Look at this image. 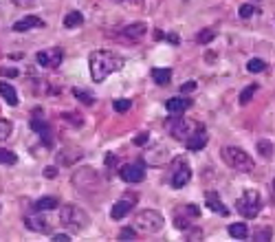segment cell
<instances>
[{
	"label": "cell",
	"mask_w": 275,
	"mask_h": 242,
	"mask_svg": "<svg viewBox=\"0 0 275 242\" xmlns=\"http://www.w3.org/2000/svg\"><path fill=\"white\" fill-rule=\"evenodd\" d=\"M88 66H91V77L93 82H103L108 75L119 70L123 66V60L119 55L110 53V51H93L88 58Z\"/></svg>",
	"instance_id": "6da1fadb"
},
{
	"label": "cell",
	"mask_w": 275,
	"mask_h": 242,
	"mask_svg": "<svg viewBox=\"0 0 275 242\" xmlns=\"http://www.w3.org/2000/svg\"><path fill=\"white\" fill-rule=\"evenodd\" d=\"M60 220L69 231H84L91 225V216L77 205H64L60 209Z\"/></svg>",
	"instance_id": "7a4b0ae2"
},
{
	"label": "cell",
	"mask_w": 275,
	"mask_h": 242,
	"mask_svg": "<svg viewBox=\"0 0 275 242\" xmlns=\"http://www.w3.org/2000/svg\"><path fill=\"white\" fill-rule=\"evenodd\" d=\"M220 156L222 161H225L227 165H229L231 170H236V172H251L253 170V159H251L249 154H246L244 150L236 148V145H225V148L220 150Z\"/></svg>",
	"instance_id": "3957f363"
},
{
	"label": "cell",
	"mask_w": 275,
	"mask_h": 242,
	"mask_svg": "<svg viewBox=\"0 0 275 242\" xmlns=\"http://www.w3.org/2000/svg\"><path fill=\"white\" fill-rule=\"evenodd\" d=\"M132 225H135L137 231H143V234H159L165 227V218L156 209H143L135 213V222Z\"/></svg>",
	"instance_id": "277c9868"
},
{
	"label": "cell",
	"mask_w": 275,
	"mask_h": 242,
	"mask_svg": "<svg viewBox=\"0 0 275 242\" xmlns=\"http://www.w3.org/2000/svg\"><path fill=\"white\" fill-rule=\"evenodd\" d=\"M165 128H168V132H170V137L172 139H176V141H187L189 137L194 135L196 130H201V123H196V121H189V119H183V115H176V117H170L168 121H165Z\"/></svg>",
	"instance_id": "5b68a950"
},
{
	"label": "cell",
	"mask_w": 275,
	"mask_h": 242,
	"mask_svg": "<svg viewBox=\"0 0 275 242\" xmlns=\"http://www.w3.org/2000/svg\"><path fill=\"white\" fill-rule=\"evenodd\" d=\"M236 209L238 213H242L244 218H255L262 209V198H260L258 192H244L242 196L236 203Z\"/></svg>",
	"instance_id": "8992f818"
},
{
	"label": "cell",
	"mask_w": 275,
	"mask_h": 242,
	"mask_svg": "<svg viewBox=\"0 0 275 242\" xmlns=\"http://www.w3.org/2000/svg\"><path fill=\"white\" fill-rule=\"evenodd\" d=\"M189 178H192V168H189V163L183 159V156H176V159L172 161V176H170V185L176 189L185 187V185L189 183Z\"/></svg>",
	"instance_id": "52a82bcc"
},
{
	"label": "cell",
	"mask_w": 275,
	"mask_h": 242,
	"mask_svg": "<svg viewBox=\"0 0 275 242\" xmlns=\"http://www.w3.org/2000/svg\"><path fill=\"white\" fill-rule=\"evenodd\" d=\"M73 183L77 189L82 192H95L99 187V174L91 168H84V170H77L73 176Z\"/></svg>",
	"instance_id": "ba28073f"
},
{
	"label": "cell",
	"mask_w": 275,
	"mask_h": 242,
	"mask_svg": "<svg viewBox=\"0 0 275 242\" xmlns=\"http://www.w3.org/2000/svg\"><path fill=\"white\" fill-rule=\"evenodd\" d=\"M198 216H201V209L196 205H178L174 209V225L178 229H189L192 220H196Z\"/></svg>",
	"instance_id": "9c48e42d"
},
{
	"label": "cell",
	"mask_w": 275,
	"mask_h": 242,
	"mask_svg": "<svg viewBox=\"0 0 275 242\" xmlns=\"http://www.w3.org/2000/svg\"><path fill=\"white\" fill-rule=\"evenodd\" d=\"M137 201H139V198H137V194H123L121 201H117L115 205H112L110 218H112V220H121L123 216H128V213L135 209Z\"/></svg>",
	"instance_id": "30bf717a"
},
{
	"label": "cell",
	"mask_w": 275,
	"mask_h": 242,
	"mask_svg": "<svg viewBox=\"0 0 275 242\" xmlns=\"http://www.w3.org/2000/svg\"><path fill=\"white\" fill-rule=\"evenodd\" d=\"M62 58H64V51L60 46H53V49H44L37 53V64L44 69H58L62 64Z\"/></svg>",
	"instance_id": "8fae6325"
},
{
	"label": "cell",
	"mask_w": 275,
	"mask_h": 242,
	"mask_svg": "<svg viewBox=\"0 0 275 242\" xmlns=\"http://www.w3.org/2000/svg\"><path fill=\"white\" fill-rule=\"evenodd\" d=\"M119 176L126 183H141L145 178V168L143 163H128L119 170Z\"/></svg>",
	"instance_id": "7c38bea8"
},
{
	"label": "cell",
	"mask_w": 275,
	"mask_h": 242,
	"mask_svg": "<svg viewBox=\"0 0 275 242\" xmlns=\"http://www.w3.org/2000/svg\"><path fill=\"white\" fill-rule=\"evenodd\" d=\"M25 225L29 227L31 231H35V234H51L49 220H46L44 216H40V213H31V216H25Z\"/></svg>",
	"instance_id": "4fadbf2b"
},
{
	"label": "cell",
	"mask_w": 275,
	"mask_h": 242,
	"mask_svg": "<svg viewBox=\"0 0 275 242\" xmlns=\"http://www.w3.org/2000/svg\"><path fill=\"white\" fill-rule=\"evenodd\" d=\"M205 207L207 209H211V211H216L218 216H229V209H227V205H222V201L218 198V194L216 192H207L205 194Z\"/></svg>",
	"instance_id": "5bb4252c"
},
{
	"label": "cell",
	"mask_w": 275,
	"mask_h": 242,
	"mask_svg": "<svg viewBox=\"0 0 275 242\" xmlns=\"http://www.w3.org/2000/svg\"><path fill=\"white\" fill-rule=\"evenodd\" d=\"M185 145H187L189 150H203V148H205V145H207V130H205V126H203L201 130L194 132V135L185 141Z\"/></svg>",
	"instance_id": "9a60e30c"
},
{
	"label": "cell",
	"mask_w": 275,
	"mask_h": 242,
	"mask_svg": "<svg viewBox=\"0 0 275 242\" xmlns=\"http://www.w3.org/2000/svg\"><path fill=\"white\" fill-rule=\"evenodd\" d=\"M44 27V20H40L37 16H27L22 20H18L13 25V31H29V29H42Z\"/></svg>",
	"instance_id": "2e32d148"
},
{
	"label": "cell",
	"mask_w": 275,
	"mask_h": 242,
	"mask_svg": "<svg viewBox=\"0 0 275 242\" xmlns=\"http://www.w3.org/2000/svg\"><path fill=\"white\" fill-rule=\"evenodd\" d=\"M187 106H189V102L185 97H172V99H168V104H165V108H168V112L170 115H183L185 110H187Z\"/></svg>",
	"instance_id": "e0dca14e"
},
{
	"label": "cell",
	"mask_w": 275,
	"mask_h": 242,
	"mask_svg": "<svg viewBox=\"0 0 275 242\" xmlns=\"http://www.w3.org/2000/svg\"><path fill=\"white\" fill-rule=\"evenodd\" d=\"M31 128L37 132V135L42 137V143H44V148H51V130H49V126H46L44 121H40V119H33L31 121Z\"/></svg>",
	"instance_id": "ac0fdd59"
},
{
	"label": "cell",
	"mask_w": 275,
	"mask_h": 242,
	"mask_svg": "<svg viewBox=\"0 0 275 242\" xmlns=\"http://www.w3.org/2000/svg\"><path fill=\"white\" fill-rule=\"evenodd\" d=\"M0 95H2V99L9 104V106H16L18 104V93H16V88H13L11 84L0 82Z\"/></svg>",
	"instance_id": "d6986e66"
},
{
	"label": "cell",
	"mask_w": 275,
	"mask_h": 242,
	"mask_svg": "<svg viewBox=\"0 0 275 242\" xmlns=\"http://www.w3.org/2000/svg\"><path fill=\"white\" fill-rule=\"evenodd\" d=\"M79 159H82V152L79 150H73V152L64 150V152H60L58 154V163L60 165H73L75 161H79Z\"/></svg>",
	"instance_id": "ffe728a7"
},
{
	"label": "cell",
	"mask_w": 275,
	"mask_h": 242,
	"mask_svg": "<svg viewBox=\"0 0 275 242\" xmlns=\"http://www.w3.org/2000/svg\"><path fill=\"white\" fill-rule=\"evenodd\" d=\"M152 79L159 86H165V84H170V79H172V70L170 69H152Z\"/></svg>",
	"instance_id": "44dd1931"
},
{
	"label": "cell",
	"mask_w": 275,
	"mask_h": 242,
	"mask_svg": "<svg viewBox=\"0 0 275 242\" xmlns=\"http://www.w3.org/2000/svg\"><path fill=\"white\" fill-rule=\"evenodd\" d=\"M145 31H148V27L143 25V22H137V25H130V27H126L123 29V35H128V37H143L145 35Z\"/></svg>",
	"instance_id": "7402d4cb"
},
{
	"label": "cell",
	"mask_w": 275,
	"mask_h": 242,
	"mask_svg": "<svg viewBox=\"0 0 275 242\" xmlns=\"http://www.w3.org/2000/svg\"><path fill=\"white\" fill-rule=\"evenodd\" d=\"M229 236L236 240H244L249 236V229H246L244 222H234V225H229Z\"/></svg>",
	"instance_id": "603a6c76"
},
{
	"label": "cell",
	"mask_w": 275,
	"mask_h": 242,
	"mask_svg": "<svg viewBox=\"0 0 275 242\" xmlns=\"http://www.w3.org/2000/svg\"><path fill=\"white\" fill-rule=\"evenodd\" d=\"M82 22H84L82 11H70L69 16L64 18V27H66V29H77V27H82Z\"/></svg>",
	"instance_id": "cb8c5ba5"
},
{
	"label": "cell",
	"mask_w": 275,
	"mask_h": 242,
	"mask_svg": "<svg viewBox=\"0 0 275 242\" xmlns=\"http://www.w3.org/2000/svg\"><path fill=\"white\" fill-rule=\"evenodd\" d=\"M60 203H58V198L55 196H44V198H40V201H35V209L37 211H49V209H55Z\"/></svg>",
	"instance_id": "d4e9b609"
},
{
	"label": "cell",
	"mask_w": 275,
	"mask_h": 242,
	"mask_svg": "<svg viewBox=\"0 0 275 242\" xmlns=\"http://www.w3.org/2000/svg\"><path fill=\"white\" fill-rule=\"evenodd\" d=\"M255 148H258V154L267 156V159L273 154V143H271V141H267V139L258 141V143H255Z\"/></svg>",
	"instance_id": "484cf974"
},
{
	"label": "cell",
	"mask_w": 275,
	"mask_h": 242,
	"mask_svg": "<svg viewBox=\"0 0 275 242\" xmlns=\"http://www.w3.org/2000/svg\"><path fill=\"white\" fill-rule=\"evenodd\" d=\"M73 95H75V99H79V102L86 104V106H93V104H95L93 95H88L86 91H82V88H73Z\"/></svg>",
	"instance_id": "4316f807"
},
{
	"label": "cell",
	"mask_w": 275,
	"mask_h": 242,
	"mask_svg": "<svg viewBox=\"0 0 275 242\" xmlns=\"http://www.w3.org/2000/svg\"><path fill=\"white\" fill-rule=\"evenodd\" d=\"M112 108H115V112H119V115H123V112H128V110L132 108V102H130V99H115Z\"/></svg>",
	"instance_id": "83f0119b"
},
{
	"label": "cell",
	"mask_w": 275,
	"mask_h": 242,
	"mask_svg": "<svg viewBox=\"0 0 275 242\" xmlns=\"http://www.w3.org/2000/svg\"><path fill=\"white\" fill-rule=\"evenodd\" d=\"M255 91H258V84H251V86H246L244 91L240 93V104H242V106H244V104H249L251 97L255 95Z\"/></svg>",
	"instance_id": "f1b7e54d"
},
{
	"label": "cell",
	"mask_w": 275,
	"mask_h": 242,
	"mask_svg": "<svg viewBox=\"0 0 275 242\" xmlns=\"http://www.w3.org/2000/svg\"><path fill=\"white\" fill-rule=\"evenodd\" d=\"M18 161V156L9 150H2L0 148V165H13Z\"/></svg>",
	"instance_id": "f546056e"
},
{
	"label": "cell",
	"mask_w": 275,
	"mask_h": 242,
	"mask_svg": "<svg viewBox=\"0 0 275 242\" xmlns=\"http://www.w3.org/2000/svg\"><path fill=\"white\" fill-rule=\"evenodd\" d=\"M11 123L9 121H4V119H0V141H7L9 137H11Z\"/></svg>",
	"instance_id": "4dcf8cb0"
},
{
	"label": "cell",
	"mask_w": 275,
	"mask_h": 242,
	"mask_svg": "<svg viewBox=\"0 0 275 242\" xmlns=\"http://www.w3.org/2000/svg\"><path fill=\"white\" fill-rule=\"evenodd\" d=\"M246 69H249V73H260V70H264V69H267V64H264L262 60H249Z\"/></svg>",
	"instance_id": "1f68e13d"
},
{
	"label": "cell",
	"mask_w": 275,
	"mask_h": 242,
	"mask_svg": "<svg viewBox=\"0 0 275 242\" xmlns=\"http://www.w3.org/2000/svg\"><path fill=\"white\" fill-rule=\"evenodd\" d=\"M214 35H216V33L211 31V29H205V31H201V33H198V35H196V40H198V44H207V42H211V40H214Z\"/></svg>",
	"instance_id": "d6a6232c"
},
{
	"label": "cell",
	"mask_w": 275,
	"mask_h": 242,
	"mask_svg": "<svg viewBox=\"0 0 275 242\" xmlns=\"http://www.w3.org/2000/svg\"><path fill=\"white\" fill-rule=\"evenodd\" d=\"M255 11H258V9H255L253 4H242V7H240V18H251Z\"/></svg>",
	"instance_id": "836d02e7"
},
{
	"label": "cell",
	"mask_w": 275,
	"mask_h": 242,
	"mask_svg": "<svg viewBox=\"0 0 275 242\" xmlns=\"http://www.w3.org/2000/svg\"><path fill=\"white\" fill-rule=\"evenodd\" d=\"M148 141H150V135H148V132H141V135H137L135 139H132V143L139 145V148H141V145H145Z\"/></svg>",
	"instance_id": "e575fe53"
},
{
	"label": "cell",
	"mask_w": 275,
	"mask_h": 242,
	"mask_svg": "<svg viewBox=\"0 0 275 242\" xmlns=\"http://www.w3.org/2000/svg\"><path fill=\"white\" fill-rule=\"evenodd\" d=\"M137 238V234L130 229V227H126V229H121V234H119V240H135Z\"/></svg>",
	"instance_id": "d590c367"
},
{
	"label": "cell",
	"mask_w": 275,
	"mask_h": 242,
	"mask_svg": "<svg viewBox=\"0 0 275 242\" xmlns=\"http://www.w3.org/2000/svg\"><path fill=\"white\" fill-rule=\"evenodd\" d=\"M255 240H271V229L269 227L260 229V234H255Z\"/></svg>",
	"instance_id": "8d00e7d4"
},
{
	"label": "cell",
	"mask_w": 275,
	"mask_h": 242,
	"mask_svg": "<svg viewBox=\"0 0 275 242\" xmlns=\"http://www.w3.org/2000/svg\"><path fill=\"white\" fill-rule=\"evenodd\" d=\"M203 234L201 229H187V240H201Z\"/></svg>",
	"instance_id": "74e56055"
},
{
	"label": "cell",
	"mask_w": 275,
	"mask_h": 242,
	"mask_svg": "<svg viewBox=\"0 0 275 242\" xmlns=\"http://www.w3.org/2000/svg\"><path fill=\"white\" fill-rule=\"evenodd\" d=\"M44 176H46V178H55V176H58V168H53V165L44 168Z\"/></svg>",
	"instance_id": "f35d334b"
},
{
	"label": "cell",
	"mask_w": 275,
	"mask_h": 242,
	"mask_svg": "<svg viewBox=\"0 0 275 242\" xmlns=\"http://www.w3.org/2000/svg\"><path fill=\"white\" fill-rule=\"evenodd\" d=\"M0 75H2V77H16L18 70L16 69H0Z\"/></svg>",
	"instance_id": "ab89813d"
},
{
	"label": "cell",
	"mask_w": 275,
	"mask_h": 242,
	"mask_svg": "<svg viewBox=\"0 0 275 242\" xmlns=\"http://www.w3.org/2000/svg\"><path fill=\"white\" fill-rule=\"evenodd\" d=\"M194 88H196V82H185L181 86V93H192Z\"/></svg>",
	"instance_id": "60d3db41"
},
{
	"label": "cell",
	"mask_w": 275,
	"mask_h": 242,
	"mask_svg": "<svg viewBox=\"0 0 275 242\" xmlns=\"http://www.w3.org/2000/svg\"><path fill=\"white\" fill-rule=\"evenodd\" d=\"M51 240H53V242H69L70 236H69V234H58V236H53Z\"/></svg>",
	"instance_id": "b9f144b4"
},
{
	"label": "cell",
	"mask_w": 275,
	"mask_h": 242,
	"mask_svg": "<svg viewBox=\"0 0 275 242\" xmlns=\"http://www.w3.org/2000/svg\"><path fill=\"white\" fill-rule=\"evenodd\" d=\"M18 7H29V4H35V0H13Z\"/></svg>",
	"instance_id": "7bdbcfd3"
},
{
	"label": "cell",
	"mask_w": 275,
	"mask_h": 242,
	"mask_svg": "<svg viewBox=\"0 0 275 242\" xmlns=\"http://www.w3.org/2000/svg\"><path fill=\"white\" fill-rule=\"evenodd\" d=\"M117 2H123V4H137V7H139V4L143 2V0H117Z\"/></svg>",
	"instance_id": "ee69618b"
},
{
	"label": "cell",
	"mask_w": 275,
	"mask_h": 242,
	"mask_svg": "<svg viewBox=\"0 0 275 242\" xmlns=\"http://www.w3.org/2000/svg\"><path fill=\"white\" fill-rule=\"evenodd\" d=\"M168 40H172L174 44H178V35H176V33H172V35H168Z\"/></svg>",
	"instance_id": "f6af8a7d"
},
{
	"label": "cell",
	"mask_w": 275,
	"mask_h": 242,
	"mask_svg": "<svg viewBox=\"0 0 275 242\" xmlns=\"http://www.w3.org/2000/svg\"><path fill=\"white\" fill-rule=\"evenodd\" d=\"M273 194H275V181H273ZM275 198V196H273Z\"/></svg>",
	"instance_id": "bcb514c9"
}]
</instances>
